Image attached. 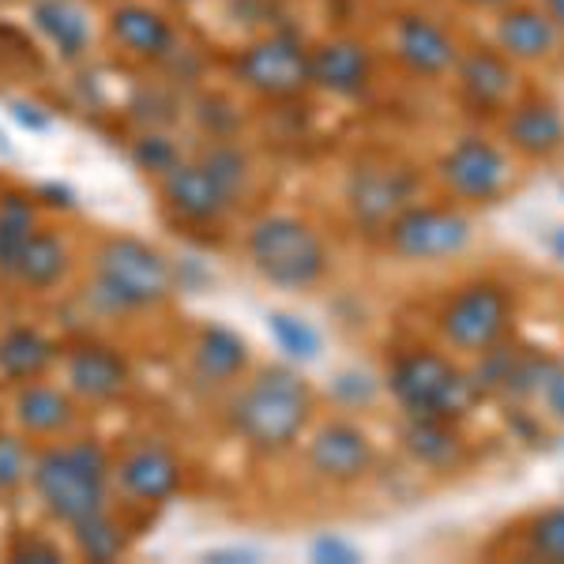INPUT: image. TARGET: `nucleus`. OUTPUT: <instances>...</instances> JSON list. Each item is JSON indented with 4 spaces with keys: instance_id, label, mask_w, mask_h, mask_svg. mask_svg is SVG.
I'll list each match as a JSON object with an SVG mask.
<instances>
[{
    "instance_id": "f257e3e1",
    "label": "nucleus",
    "mask_w": 564,
    "mask_h": 564,
    "mask_svg": "<svg viewBox=\"0 0 564 564\" xmlns=\"http://www.w3.org/2000/svg\"><path fill=\"white\" fill-rule=\"evenodd\" d=\"M308 417H313V388L290 366L260 369L230 406L234 433L263 456L286 452L305 433Z\"/></svg>"
},
{
    "instance_id": "f03ea898",
    "label": "nucleus",
    "mask_w": 564,
    "mask_h": 564,
    "mask_svg": "<svg viewBox=\"0 0 564 564\" xmlns=\"http://www.w3.org/2000/svg\"><path fill=\"white\" fill-rule=\"evenodd\" d=\"M31 486L53 520L76 527L79 520L106 512L109 459L90 441L61 444L31 463Z\"/></svg>"
},
{
    "instance_id": "7ed1b4c3",
    "label": "nucleus",
    "mask_w": 564,
    "mask_h": 564,
    "mask_svg": "<svg viewBox=\"0 0 564 564\" xmlns=\"http://www.w3.org/2000/svg\"><path fill=\"white\" fill-rule=\"evenodd\" d=\"M388 388L406 417H436V422H459L478 399L475 380L436 350L399 354L391 361Z\"/></svg>"
},
{
    "instance_id": "20e7f679",
    "label": "nucleus",
    "mask_w": 564,
    "mask_h": 564,
    "mask_svg": "<svg viewBox=\"0 0 564 564\" xmlns=\"http://www.w3.org/2000/svg\"><path fill=\"white\" fill-rule=\"evenodd\" d=\"M249 260L279 290H313L327 271L321 234L297 215H263L249 230Z\"/></svg>"
},
{
    "instance_id": "39448f33",
    "label": "nucleus",
    "mask_w": 564,
    "mask_h": 564,
    "mask_svg": "<svg viewBox=\"0 0 564 564\" xmlns=\"http://www.w3.org/2000/svg\"><path fill=\"white\" fill-rule=\"evenodd\" d=\"M249 181V162L238 148H215L199 162H177L162 174V196L188 223H215Z\"/></svg>"
},
{
    "instance_id": "423d86ee",
    "label": "nucleus",
    "mask_w": 564,
    "mask_h": 564,
    "mask_svg": "<svg viewBox=\"0 0 564 564\" xmlns=\"http://www.w3.org/2000/svg\"><path fill=\"white\" fill-rule=\"evenodd\" d=\"M98 294L113 308H151L174 294V268L159 249L135 238L102 245L95 263Z\"/></svg>"
},
{
    "instance_id": "0eeeda50",
    "label": "nucleus",
    "mask_w": 564,
    "mask_h": 564,
    "mask_svg": "<svg viewBox=\"0 0 564 564\" xmlns=\"http://www.w3.org/2000/svg\"><path fill=\"white\" fill-rule=\"evenodd\" d=\"M512 294L500 282L478 279L467 282L441 313V335L448 347L463 354H486L500 347V339L512 327Z\"/></svg>"
},
{
    "instance_id": "6e6552de",
    "label": "nucleus",
    "mask_w": 564,
    "mask_h": 564,
    "mask_svg": "<svg viewBox=\"0 0 564 564\" xmlns=\"http://www.w3.org/2000/svg\"><path fill=\"white\" fill-rule=\"evenodd\" d=\"M388 230L391 252H399L403 260H452L470 245V226L467 215L452 212V207H430V204H411L406 212H399Z\"/></svg>"
},
{
    "instance_id": "1a4fd4ad",
    "label": "nucleus",
    "mask_w": 564,
    "mask_h": 564,
    "mask_svg": "<svg viewBox=\"0 0 564 564\" xmlns=\"http://www.w3.org/2000/svg\"><path fill=\"white\" fill-rule=\"evenodd\" d=\"M308 57L302 39L294 34H271V39L252 42L238 57V76L245 87H252L263 98H294L313 84L308 76Z\"/></svg>"
},
{
    "instance_id": "9d476101",
    "label": "nucleus",
    "mask_w": 564,
    "mask_h": 564,
    "mask_svg": "<svg viewBox=\"0 0 564 564\" xmlns=\"http://www.w3.org/2000/svg\"><path fill=\"white\" fill-rule=\"evenodd\" d=\"M436 170H441L444 188L467 204H494L512 181L508 154L481 135H463L459 143H452Z\"/></svg>"
},
{
    "instance_id": "9b49d317",
    "label": "nucleus",
    "mask_w": 564,
    "mask_h": 564,
    "mask_svg": "<svg viewBox=\"0 0 564 564\" xmlns=\"http://www.w3.org/2000/svg\"><path fill=\"white\" fill-rule=\"evenodd\" d=\"M414 193H417V177L411 170H395V166H358L347 185L354 218L366 226H380V230L399 212H406L414 204Z\"/></svg>"
},
{
    "instance_id": "f8f14e48",
    "label": "nucleus",
    "mask_w": 564,
    "mask_h": 564,
    "mask_svg": "<svg viewBox=\"0 0 564 564\" xmlns=\"http://www.w3.org/2000/svg\"><path fill=\"white\" fill-rule=\"evenodd\" d=\"M372 441L366 430L350 422H327L316 430V436L308 441V467L316 470L324 481H339V486H350V481L366 478L372 470Z\"/></svg>"
},
{
    "instance_id": "ddd939ff",
    "label": "nucleus",
    "mask_w": 564,
    "mask_h": 564,
    "mask_svg": "<svg viewBox=\"0 0 564 564\" xmlns=\"http://www.w3.org/2000/svg\"><path fill=\"white\" fill-rule=\"evenodd\" d=\"M395 57L414 76L441 79L456 68L459 45L430 15H399L395 23Z\"/></svg>"
},
{
    "instance_id": "4468645a",
    "label": "nucleus",
    "mask_w": 564,
    "mask_h": 564,
    "mask_svg": "<svg viewBox=\"0 0 564 564\" xmlns=\"http://www.w3.org/2000/svg\"><path fill=\"white\" fill-rule=\"evenodd\" d=\"M459 95L475 113H497L508 109L516 95V61H508L500 50H470L456 61Z\"/></svg>"
},
{
    "instance_id": "2eb2a0df",
    "label": "nucleus",
    "mask_w": 564,
    "mask_h": 564,
    "mask_svg": "<svg viewBox=\"0 0 564 564\" xmlns=\"http://www.w3.org/2000/svg\"><path fill=\"white\" fill-rule=\"evenodd\" d=\"M505 140L527 159H553L564 148V113L550 98H523L508 109Z\"/></svg>"
},
{
    "instance_id": "dca6fc26",
    "label": "nucleus",
    "mask_w": 564,
    "mask_h": 564,
    "mask_svg": "<svg viewBox=\"0 0 564 564\" xmlns=\"http://www.w3.org/2000/svg\"><path fill=\"white\" fill-rule=\"evenodd\" d=\"M308 76H313V87L327 90V95L354 98L369 87L372 57L361 42L335 39V42H324L321 50H313V57H308Z\"/></svg>"
},
{
    "instance_id": "f3484780",
    "label": "nucleus",
    "mask_w": 564,
    "mask_h": 564,
    "mask_svg": "<svg viewBox=\"0 0 564 564\" xmlns=\"http://www.w3.org/2000/svg\"><path fill=\"white\" fill-rule=\"evenodd\" d=\"M65 377L68 388L76 391L79 399H90V403H109L117 399L124 388H129V361L117 350L98 347V343H87V347H76L65 361Z\"/></svg>"
},
{
    "instance_id": "a211bd4d",
    "label": "nucleus",
    "mask_w": 564,
    "mask_h": 564,
    "mask_svg": "<svg viewBox=\"0 0 564 564\" xmlns=\"http://www.w3.org/2000/svg\"><path fill=\"white\" fill-rule=\"evenodd\" d=\"M561 42V31L542 8H505L497 20V50L505 53L508 61H545Z\"/></svg>"
},
{
    "instance_id": "6ab92c4d",
    "label": "nucleus",
    "mask_w": 564,
    "mask_h": 564,
    "mask_svg": "<svg viewBox=\"0 0 564 564\" xmlns=\"http://www.w3.org/2000/svg\"><path fill=\"white\" fill-rule=\"evenodd\" d=\"M117 481H121V489L129 497L159 505V500H170L177 494L181 463L166 448H159V444H140V448L121 459Z\"/></svg>"
},
{
    "instance_id": "aec40b11",
    "label": "nucleus",
    "mask_w": 564,
    "mask_h": 564,
    "mask_svg": "<svg viewBox=\"0 0 564 564\" xmlns=\"http://www.w3.org/2000/svg\"><path fill=\"white\" fill-rule=\"evenodd\" d=\"M31 20L45 39L53 42V50H57L61 57H68V61L84 57V50L90 45V20L76 0H34Z\"/></svg>"
},
{
    "instance_id": "412c9836",
    "label": "nucleus",
    "mask_w": 564,
    "mask_h": 564,
    "mask_svg": "<svg viewBox=\"0 0 564 564\" xmlns=\"http://www.w3.org/2000/svg\"><path fill=\"white\" fill-rule=\"evenodd\" d=\"M193 366L207 384H230L249 366V347L230 327H204L193 350Z\"/></svg>"
},
{
    "instance_id": "4be33fe9",
    "label": "nucleus",
    "mask_w": 564,
    "mask_h": 564,
    "mask_svg": "<svg viewBox=\"0 0 564 564\" xmlns=\"http://www.w3.org/2000/svg\"><path fill=\"white\" fill-rule=\"evenodd\" d=\"M109 31L135 57H166L174 50V26L143 4L117 8L113 20H109Z\"/></svg>"
},
{
    "instance_id": "5701e85b",
    "label": "nucleus",
    "mask_w": 564,
    "mask_h": 564,
    "mask_svg": "<svg viewBox=\"0 0 564 564\" xmlns=\"http://www.w3.org/2000/svg\"><path fill=\"white\" fill-rule=\"evenodd\" d=\"M456 422H436V417H406L403 425V448L414 463L430 470H448L463 459V441L452 430Z\"/></svg>"
},
{
    "instance_id": "b1692460",
    "label": "nucleus",
    "mask_w": 564,
    "mask_h": 564,
    "mask_svg": "<svg viewBox=\"0 0 564 564\" xmlns=\"http://www.w3.org/2000/svg\"><path fill=\"white\" fill-rule=\"evenodd\" d=\"M50 366H53V343L45 339L39 327H8L0 335V372L8 380L31 384Z\"/></svg>"
},
{
    "instance_id": "393cba45",
    "label": "nucleus",
    "mask_w": 564,
    "mask_h": 564,
    "mask_svg": "<svg viewBox=\"0 0 564 564\" xmlns=\"http://www.w3.org/2000/svg\"><path fill=\"white\" fill-rule=\"evenodd\" d=\"M15 417H20L26 433L53 436L72 425V399L61 388L31 380V384H23L20 399H15Z\"/></svg>"
},
{
    "instance_id": "a878e982",
    "label": "nucleus",
    "mask_w": 564,
    "mask_h": 564,
    "mask_svg": "<svg viewBox=\"0 0 564 564\" xmlns=\"http://www.w3.org/2000/svg\"><path fill=\"white\" fill-rule=\"evenodd\" d=\"M68 271V249L61 245L53 234H42L34 230L31 238H26L20 260H15L12 275L23 282V286L31 290H50L57 286L61 279H65Z\"/></svg>"
},
{
    "instance_id": "bb28decb",
    "label": "nucleus",
    "mask_w": 564,
    "mask_h": 564,
    "mask_svg": "<svg viewBox=\"0 0 564 564\" xmlns=\"http://www.w3.org/2000/svg\"><path fill=\"white\" fill-rule=\"evenodd\" d=\"M268 335L275 339V347L286 354L290 361H302V366H308V361H316L324 354L321 332H316L305 316L275 308V313H268Z\"/></svg>"
},
{
    "instance_id": "cd10ccee",
    "label": "nucleus",
    "mask_w": 564,
    "mask_h": 564,
    "mask_svg": "<svg viewBox=\"0 0 564 564\" xmlns=\"http://www.w3.org/2000/svg\"><path fill=\"white\" fill-rule=\"evenodd\" d=\"M34 234V207L20 196L0 204V275H12L26 238Z\"/></svg>"
},
{
    "instance_id": "c85d7f7f",
    "label": "nucleus",
    "mask_w": 564,
    "mask_h": 564,
    "mask_svg": "<svg viewBox=\"0 0 564 564\" xmlns=\"http://www.w3.org/2000/svg\"><path fill=\"white\" fill-rule=\"evenodd\" d=\"M72 534H76L79 553L90 561H113L117 553H121V531H117L106 512L90 516V520H79L72 527Z\"/></svg>"
},
{
    "instance_id": "c756f323",
    "label": "nucleus",
    "mask_w": 564,
    "mask_h": 564,
    "mask_svg": "<svg viewBox=\"0 0 564 564\" xmlns=\"http://www.w3.org/2000/svg\"><path fill=\"white\" fill-rule=\"evenodd\" d=\"M527 550L542 561L564 564V508H550L527 531Z\"/></svg>"
},
{
    "instance_id": "7c9ffc66",
    "label": "nucleus",
    "mask_w": 564,
    "mask_h": 564,
    "mask_svg": "<svg viewBox=\"0 0 564 564\" xmlns=\"http://www.w3.org/2000/svg\"><path fill=\"white\" fill-rule=\"evenodd\" d=\"M531 399H539L550 417L564 422V361L539 358L534 380H531Z\"/></svg>"
},
{
    "instance_id": "2f4dec72",
    "label": "nucleus",
    "mask_w": 564,
    "mask_h": 564,
    "mask_svg": "<svg viewBox=\"0 0 564 564\" xmlns=\"http://www.w3.org/2000/svg\"><path fill=\"white\" fill-rule=\"evenodd\" d=\"M31 452L20 436L0 433V497L15 494L26 478H31Z\"/></svg>"
},
{
    "instance_id": "473e14b6",
    "label": "nucleus",
    "mask_w": 564,
    "mask_h": 564,
    "mask_svg": "<svg viewBox=\"0 0 564 564\" xmlns=\"http://www.w3.org/2000/svg\"><path fill=\"white\" fill-rule=\"evenodd\" d=\"M132 159L140 162L143 170H151V174H170V170L177 166V148L166 140V135H143L140 143H135V151H132Z\"/></svg>"
},
{
    "instance_id": "72a5a7b5",
    "label": "nucleus",
    "mask_w": 564,
    "mask_h": 564,
    "mask_svg": "<svg viewBox=\"0 0 564 564\" xmlns=\"http://www.w3.org/2000/svg\"><path fill=\"white\" fill-rule=\"evenodd\" d=\"M313 561H324V564H354L361 561V550L339 534H324V539L313 542Z\"/></svg>"
},
{
    "instance_id": "f704fd0d",
    "label": "nucleus",
    "mask_w": 564,
    "mask_h": 564,
    "mask_svg": "<svg viewBox=\"0 0 564 564\" xmlns=\"http://www.w3.org/2000/svg\"><path fill=\"white\" fill-rule=\"evenodd\" d=\"M335 395L347 399V403L372 399V380L366 377V372H339V377H335Z\"/></svg>"
},
{
    "instance_id": "c9c22d12",
    "label": "nucleus",
    "mask_w": 564,
    "mask_h": 564,
    "mask_svg": "<svg viewBox=\"0 0 564 564\" xmlns=\"http://www.w3.org/2000/svg\"><path fill=\"white\" fill-rule=\"evenodd\" d=\"M12 557H15V561H42V564H53V561H61V553L53 550V545H45V542H23V545H15V550H12Z\"/></svg>"
},
{
    "instance_id": "e433bc0d",
    "label": "nucleus",
    "mask_w": 564,
    "mask_h": 564,
    "mask_svg": "<svg viewBox=\"0 0 564 564\" xmlns=\"http://www.w3.org/2000/svg\"><path fill=\"white\" fill-rule=\"evenodd\" d=\"M12 117H20V121L26 124V129H50V117L39 113V106H12Z\"/></svg>"
},
{
    "instance_id": "4c0bfd02",
    "label": "nucleus",
    "mask_w": 564,
    "mask_h": 564,
    "mask_svg": "<svg viewBox=\"0 0 564 564\" xmlns=\"http://www.w3.org/2000/svg\"><path fill=\"white\" fill-rule=\"evenodd\" d=\"M257 553L252 550H212V553H204V561H252Z\"/></svg>"
},
{
    "instance_id": "58836bf2",
    "label": "nucleus",
    "mask_w": 564,
    "mask_h": 564,
    "mask_svg": "<svg viewBox=\"0 0 564 564\" xmlns=\"http://www.w3.org/2000/svg\"><path fill=\"white\" fill-rule=\"evenodd\" d=\"M542 12L557 23V31L564 34V0H542Z\"/></svg>"
},
{
    "instance_id": "ea45409f",
    "label": "nucleus",
    "mask_w": 564,
    "mask_h": 564,
    "mask_svg": "<svg viewBox=\"0 0 564 564\" xmlns=\"http://www.w3.org/2000/svg\"><path fill=\"white\" fill-rule=\"evenodd\" d=\"M550 249H553V257H557V260L564 263V226H557V230H553Z\"/></svg>"
},
{
    "instance_id": "a19ab883",
    "label": "nucleus",
    "mask_w": 564,
    "mask_h": 564,
    "mask_svg": "<svg viewBox=\"0 0 564 564\" xmlns=\"http://www.w3.org/2000/svg\"><path fill=\"white\" fill-rule=\"evenodd\" d=\"M463 4H470V8H508L512 0H463Z\"/></svg>"
}]
</instances>
